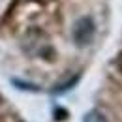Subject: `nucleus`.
<instances>
[{"mask_svg": "<svg viewBox=\"0 0 122 122\" xmlns=\"http://www.w3.org/2000/svg\"><path fill=\"white\" fill-rule=\"evenodd\" d=\"M83 122H107V118L100 113V111H88V113L85 115Z\"/></svg>", "mask_w": 122, "mask_h": 122, "instance_id": "obj_3", "label": "nucleus"}, {"mask_svg": "<svg viewBox=\"0 0 122 122\" xmlns=\"http://www.w3.org/2000/svg\"><path fill=\"white\" fill-rule=\"evenodd\" d=\"M13 85H17V88H21V90H32V92H38V90H40V86H36V85H30V83H23V81H17V79H13Z\"/></svg>", "mask_w": 122, "mask_h": 122, "instance_id": "obj_4", "label": "nucleus"}, {"mask_svg": "<svg viewBox=\"0 0 122 122\" xmlns=\"http://www.w3.org/2000/svg\"><path fill=\"white\" fill-rule=\"evenodd\" d=\"M94 34H96V25H94V19L88 15L77 19L73 28H71V38H73L77 47L90 45L94 40Z\"/></svg>", "mask_w": 122, "mask_h": 122, "instance_id": "obj_1", "label": "nucleus"}, {"mask_svg": "<svg viewBox=\"0 0 122 122\" xmlns=\"http://www.w3.org/2000/svg\"><path fill=\"white\" fill-rule=\"evenodd\" d=\"M79 79H81V75L77 73V75H73L70 81H64V83H60L58 86H55V88H53V94H62V92H66V90H71L77 83H79Z\"/></svg>", "mask_w": 122, "mask_h": 122, "instance_id": "obj_2", "label": "nucleus"}, {"mask_svg": "<svg viewBox=\"0 0 122 122\" xmlns=\"http://www.w3.org/2000/svg\"><path fill=\"white\" fill-rule=\"evenodd\" d=\"M53 113H55V118H56V120H66V118H68V111L62 109V107H55Z\"/></svg>", "mask_w": 122, "mask_h": 122, "instance_id": "obj_5", "label": "nucleus"}]
</instances>
